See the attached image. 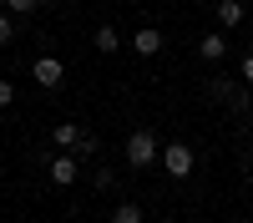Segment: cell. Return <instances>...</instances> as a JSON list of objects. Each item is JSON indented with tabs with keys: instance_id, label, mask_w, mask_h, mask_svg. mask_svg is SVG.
<instances>
[{
	"instance_id": "cell-1",
	"label": "cell",
	"mask_w": 253,
	"mask_h": 223,
	"mask_svg": "<svg viewBox=\"0 0 253 223\" xmlns=\"http://www.w3.org/2000/svg\"><path fill=\"white\" fill-rule=\"evenodd\" d=\"M152 162H162V142H157L152 127H137L132 137H126V168H132V173H147Z\"/></svg>"
},
{
	"instance_id": "cell-2",
	"label": "cell",
	"mask_w": 253,
	"mask_h": 223,
	"mask_svg": "<svg viewBox=\"0 0 253 223\" xmlns=\"http://www.w3.org/2000/svg\"><path fill=\"white\" fill-rule=\"evenodd\" d=\"M193 168H198V152L187 147V142H162V173L172 182H187Z\"/></svg>"
},
{
	"instance_id": "cell-3",
	"label": "cell",
	"mask_w": 253,
	"mask_h": 223,
	"mask_svg": "<svg viewBox=\"0 0 253 223\" xmlns=\"http://www.w3.org/2000/svg\"><path fill=\"white\" fill-rule=\"evenodd\" d=\"M208 91H213V101H223L228 112H248V81H243V76H238V81H233V76H218Z\"/></svg>"
},
{
	"instance_id": "cell-4",
	"label": "cell",
	"mask_w": 253,
	"mask_h": 223,
	"mask_svg": "<svg viewBox=\"0 0 253 223\" xmlns=\"http://www.w3.org/2000/svg\"><path fill=\"white\" fill-rule=\"evenodd\" d=\"M31 76H36V87L56 91L61 81H66V61H61V56H36V61H31Z\"/></svg>"
},
{
	"instance_id": "cell-5",
	"label": "cell",
	"mask_w": 253,
	"mask_h": 223,
	"mask_svg": "<svg viewBox=\"0 0 253 223\" xmlns=\"http://www.w3.org/2000/svg\"><path fill=\"white\" fill-rule=\"evenodd\" d=\"M76 178H81V157L76 152H56L51 157V182H56V188H71Z\"/></svg>"
},
{
	"instance_id": "cell-6",
	"label": "cell",
	"mask_w": 253,
	"mask_h": 223,
	"mask_svg": "<svg viewBox=\"0 0 253 223\" xmlns=\"http://www.w3.org/2000/svg\"><path fill=\"white\" fill-rule=\"evenodd\" d=\"M132 51H137V56H157V51H162V31H157V26H142V31L132 36Z\"/></svg>"
},
{
	"instance_id": "cell-7",
	"label": "cell",
	"mask_w": 253,
	"mask_h": 223,
	"mask_svg": "<svg viewBox=\"0 0 253 223\" xmlns=\"http://www.w3.org/2000/svg\"><path fill=\"white\" fill-rule=\"evenodd\" d=\"M198 56H203V61H223V56H228V41H223V31H208V36L198 41Z\"/></svg>"
},
{
	"instance_id": "cell-8",
	"label": "cell",
	"mask_w": 253,
	"mask_h": 223,
	"mask_svg": "<svg viewBox=\"0 0 253 223\" xmlns=\"http://www.w3.org/2000/svg\"><path fill=\"white\" fill-rule=\"evenodd\" d=\"M51 142H56V152H71L76 142H81V127H76V122H56V132H51Z\"/></svg>"
},
{
	"instance_id": "cell-9",
	"label": "cell",
	"mask_w": 253,
	"mask_h": 223,
	"mask_svg": "<svg viewBox=\"0 0 253 223\" xmlns=\"http://www.w3.org/2000/svg\"><path fill=\"white\" fill-rule=\"evenodd\" d=\"M91 46H96L101 56H117V51H122V36H117V26H96V36H91Z\"/></svg>"
},
{
	"instance_id": "cell-10",
	"label": "cell",
	"mask_w": 253,
	"mask_h": 223,
	"mask_svg": "<svg viewBox=\"0 0 253 223\" xmlns=\"http://www.w3.org/2000/svg\"><path fill=\"white\" fill-rule=\"evenodd\" d=\"M218 26H223V31L243 26V5H238V0H218Z\"/></svg>"
},
{
	"instance_id": "cell-11",
	"label": "cell",
	"mask_w": 253,
	"mask_h": 223,
	"mask_svg": "<svg viewBox=\"0 0 253 223\" xmlns=\"http://www.w3.org/2000/svg\"><path fill=\"white\" fill-rule=\"evenodd\" d=\"M112 223H147V213H142V203H117Z\"/></svg>"
},
{
	"instance_id": "cell-12",
	"label": "cell",
	"mask_w": 253,
	"mask_h": 223,
	"mask_svg": "<svg viewBox=\"0 0 253 223\" xmlns=\"http://www.w3.org/2000/svg\"><path fill=\"white\" fill-rule=\"evenodd\" d=\"M91 188H96V193H112V188H117V173H112V168H96V173H91Z\"/></svg>"
},
{
	"instance_id": "cell-13",
	"label": "cell",
	"mask_w": 253,
	"mask_h": 223,
	"mask_svg": "<svg viewBox=\"0 0 253 223\" xmlns=\"http://www.w3.org/2000/svg\"><path fill=\"white\" fill-rule=\"evenodd\" d=\"M71 152H76L81 162H91V157H96V137H91V132H81V142H76Z\"/></svg>"
},
{
	"instance_id": "cell-14",
	"label": "cell",
	"mask_w": 253,
	"mask_h": 223,
	"mask_svg": "<svg viewBox=\"0 0 253 223\" xmlns=\"http://www.w3.org/2000/svg\"><path fill=\"white\" fill-rule=\"evenodd\" d=\"M15 41V15H0V46H10Z\"/></svg>"
},
{
	"instance_id": "cell-15",
	"label": "cell",
	"mask_w": 253,
	"mask_h": 223,
	"mask_svg": "<svg viewBox=\"0 0 253 223\" xmlns=\"http://www.w3.org/2000/svg\"><path fill=\"white\" fill-rule=\"evenodd\" d=\"M5 107H15V87H10L5 76H0V112H5Z\"/></svg>"
},
{
	"instance_id": "cell-16",
	"label": "cell",
	"mask_w": 253,
	"mask_h": 223,
	"mask_svg": "<svg viewBox=\"0 0 253 223\" xmlns=\"http://www.w3.org/2000/svg\"><path fill=\"white\" fill-rule=\"evenodd\" d=\"M5 5H10V15H31V10L41 5V0H5Z\"/></svg>"
},
{
	"instance_id": "cell-17",
	"label": "cell",
	"mask_w": 253,
	"mask_h": 223,
	"mask_svg": "<svg viewBox=\"0 0 253 223\" xmlns=\"http://www.w3.org/2000/svg\"><path fill=\"white\" fill-rule=\"evenodd\" d=\"M238 76H243L248 87H253V56H243V66H238Z\"/></svg>"
}]
</instances>
